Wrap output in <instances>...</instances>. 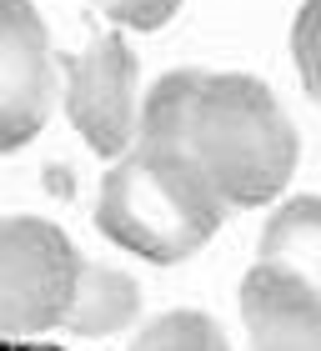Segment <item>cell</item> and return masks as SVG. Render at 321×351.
<instances>
[{
	"label": "cell",
	"mask_w": 321,
	"mask_h": 351,
	"mask_svg": "<svg viewBox=\"0 0 321 351\" xmlns=\"http://www.w3.org/2000/svg\"><path fill=\"white\" fill-rule=\"evenodd\" d=\"M136 146L186 151L231 206H271L296 176V125L266 81L241 71H166L141 95Z\"/></svg>",
	"instance_id": "obj_1"
},
{
	"label": "cell",
	"mask_w": 321,
	"mask_h": 351,
	"mask_svg": "<svg viewBox=\"0 0 321 351\" xmlns=\"http://www.w3.org/2000/svg\"><path fill=\"white\" fill-rule=\"evenodd\" d=\"M231 206L186 151L131 146L101 176L95 226L141 261L176 266L221 231Z\"/></svg>",
	"instance_id": "obj_2"
},
{
	"label": "cell",
	"mask_w": 321,
	"mask_h": 351,
	"mask_svg": "<svg viewBox=\"0 0 321 351\" xmlns=\"http://www.w3.org/2000/svg\"><path fill=\"white\" fill-rule=\"evenodd\" d=\"M80 256L71 236L40 216L0 221V341H40L66 326Z\"/></svg>",
	"instance_id": "obj_3"
},
{
	"label": "cell",
	"mask_w": 321,
	"mask_h": 351,
	"mask_svg": "<svg viewBox=\"0 0 321 351\" xmlns=\"http://www.w3.org/2000/svg\"><path fill=\"white\" fill-rule=\"evenodd\" d=\"M60 106L91 151L121 161L141 125V60L121 30L95 36L80 56H60Z\"/></svg>",
	"instance_id": "obj_4"
},
{
	"label": "cell",
	"mask_w": 321,
	"mask_h": 351,
	"mask_svg": "<svg viewBox=\"0 0 321 351\" xmlns=\"http://www.w3.org/2000/svg\"><path fill=\"white\" fill-rule=\"evenodd\" d=\"M60 101V56L30 0H0V156L30 146Z\"/></svg>",
	"instance_id": "obj_5"
},
{
	"label": "cell",
	"mask_w": 321,
	"mask_h": 351,
	"mask_svg": "<svg viewBox=\"0 0 321 351\" xmlns=\"http://www.w3.org/2000/svg\"><path fill=\"white\" fill-rule=\"evenodd\" d=\"M236 301L251 351H321V291L301 276L256 261L241 276Z\"/></svg>",
	"instance_id": "obj_6"
},
{
	"label": "cell",
	"mask_w": 321,
	"mask_h": 351,
	"mask_svg": "<svg viewBox=\"0 0 321 351\" xmlns=\"http://www.w3.org/2000/svg\"><path fill=\"white\" fill-rule=\"evenodd\" d=\"M141 316V286L136 276L106 266V261H80L75 296L66 311V331L75 337H110V331L131 326Z\"/></svg>",
	"instance_id": "obj_7"
},
{
	"label": "cell",
	"mask_w": 321,
	"mask_h": 351,
	"mask_svg": "<svg viewBox=\"0 0 321 351\" xmlns=\"http://www.w3.org/2000/svg\"><path fill=\"white\" fill-rule=\"evenodd\" d=\"M261 261L321 291V196H292L271 211L261 226Z\"/></svg>",
	"instance_id": "obj_8"
},
{
	"label": "cell",
	"mask_w": 321,
	"mask_h": 351,
	"mask_svg": "<svg viewBox=\"0 0 321 351\" xmlns=\"http://www.w3.org/2000/svg\"><path fill=\"white\" fill-rule=\"evenodd\" d=\"M131 351H231V341L206 311H166L131 341Z\"/></svg>",
	"instance_id": "obj_9"
},
{
	"label": "cell",
	"mask_w": 321,
	"mask_h": 351,
	"mask_svg": "<svg viewBox=\"0 0 321 351\" xmlns=\"http://www.w3.org/2000/svg\"><path fill=\"white\" fill-rule=\"evenodd\" d=\"M292 56H296L307 95L321 106V0H301L296 25H292Z\"/></svg>",
	"instance_id": "obj_10"
},
{
	"label": "cell",
	"mask_w": 321,
	"mask_h": 351,
	"mask_svg": "<svg viewBox=\"0 0 321 351\" xmlns=\"http://www.w3.org/2000/svg\"><path fill=\"white\" fill-rule=\"evenodd\" d=\"M95 5L126 30H160L176 10H181V0H95Z\"/></svg>",
	"instance_id": "obj_11"
},
{
	"label": "cell",
	"mask_w": 321,
	"mask_h": 351,
	"mask_svg": "<svg viewBox=\"0 0 321 351\" xmlns=\"http://www.w3.org/2000/svg\"><path fill=\"white\" fill-rule=\"evenodd\" d=\"M0 351H66V346H51V341H0Z\"/></svg>",
	"instance_id": "obj_12"
}]
</instances>
